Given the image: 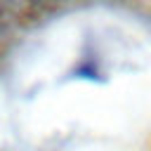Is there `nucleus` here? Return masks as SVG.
<instances>
[]
</instances>
